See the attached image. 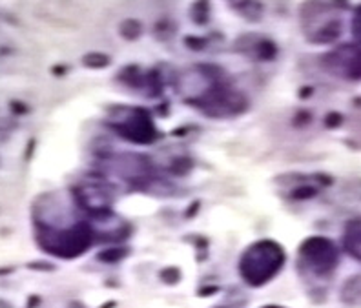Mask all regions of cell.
Returning <instances> with one entry per match:
<instances>
[{
	"mask_svg": "<svg viewBox=\"0 0 361 308\" xmlns=\"http://www.w3.org/2000/svg\"><path fill=\"white\" fill-rule=\"evenodd\" d=\"M348 237H350V241H348V250L361 259V223L358 230H348Z\"/></svg>",
	"mask_w": 361,
	"mask_h": 308,
	"instance_id": "obj_1",
	"label": "cell"
},
{
	"mask_svg": "<svg viewBox=\"0 0 361 308\" xmlns=\"http://www.w3.org/2000/svg\"><path fill=\"white\" fill-rule=\"evenodd\" d=\"M354 31L356 35L361 39V9L358 11V15H356V22H354Z\"/></svg>",
	"mask_w": 361,
	"mask_h": 308,
	"instance_id": "obj_2",
	"label": "cell"
}]
</instances>
